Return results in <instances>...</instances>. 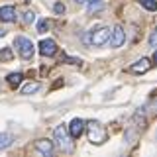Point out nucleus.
Returning a JSON list of instances; mask_svg holds the SVG:
<instances>
[{"mask_svg":"<svg viewBox=\"0 0 157 157\" xmlns=\"http://www.w3.org/2000/svg\"><path fill=\"white\" fill-rule=\"evenodd\" d=\"M36 149L43 155H51L53 153V144L49 140H39V141H36Z\"/></svg>","mask_w":157,"mask_h":157,"instance_id":"1a4fd4ad","label":"nucleus"},{"mask_svg":"<svg viewBox=\"0 0 157 157\" xmlns=\"http://www.w3.org/2000/svg\"><path fill=\"white\" fill-rule=\"evenodd\" d=\"M88 2H96V0H88Z\"/></svg>","mask_w":157,"mask_h":157,"instance_id":"5701e85b","label":"nucleus"},{"mask_svg":"<svg viewBox=\"0 0 157 157\" xmlns=\"http://www.w3.org/2000/svg\"><path fill=\"white\" fill-rule=\"evenodd\" d=\"M55 12L57 14H63V12H65V6H63V4H55Z\"/></svg>","mask_w":157,"mask_h":157,"instance_id":"6ab92c4d","label":"nucleus"},{"mask_svg":"<svg viewBox=\"0 0 157 157\" xmlns=\"http://www.w3.org/2000/svg\"><path fill=\"white\" fill-rule=\"evenodd\" d=\"M147 69H149V61H147V59H140L137 63H134V65L130 67V71H132V73H137V75H140V73H145Z\"/></svg>","mask_w":157,"mask_h":157,"instance_id":"9d476101","label":"nucleus"},{"mask_svg":"<svg viewBox=\"0 0 157 157\" xmlns=\"http://www.w3.org/2000/svg\"><path fill=\"white\" fill-rule=\"evenodd\" d=\"M153 61L157 63V49H155V53H153Z\"/></svg>","mask_w":157,"mask_h":157,"instance_id":"aec40b11","label":"nucleus"},{"mask_svg":"<svg viewBox=\"0 0 157 157\" xmlns=\"http://www.w3.org/2000/svg\"><path fill=\"white\" fill-rule=\"evenodd\" d=\"M55 141H57V145L61 147V149H67V151L73 149L71 140H69V136H67L65 126H57V128H55Z\"/></svg>","mask_w":157,"mask_h":157,"instance_id":"7ed1b4c3","label":"nucleus"},{"mask_svg":"<svg viewBox=\"0 0 157 157\" xmlns=\"http://www.w3.org/2000/svg\"><path fill=\"white\" fill-rule=\"evenodd\" d=\"M47 28H49V22H47V20H41V22L37 24V32H39V33L47 32Z\"/></svg>","mask_w":157,"mask_h":157,"instance_id":"dca6fc26","label":"nucleus"},{"mask_svg":"<svg viewBox=\"0 0 157 157\" xmlns=\"http://www.w3.org/2000/svg\"><path fill=\"white\" fill-rule=\"evenodd\" d=\"M33 20H36L33 12H29V10H28V12H24V22H26V24H32Z\"/></svg>","mask_w":157,"mask_h":157,"instance_id":"f3484780","label":"nucleus"},{"mask_svg":"<svg viewBox=\"0 0 157 157\" xmlns=\"http://www.w3.org/2000/svg\"><path fill=\"white\" fill-rule=\"evenodd\" d=\"M16 45H18V51H20V55H22L24 59H29L33 55V43L29 41L28 37H24V36H18L16 37Z\"/></svg>","mask_w":157,"mask_h":157,"instance_id":"f03ea898","label":"nucleus"},{"mask_svg":"<svg viewBox=\"0 0 157 157\" xmlns=\"http://www.w3.org/2000/svg\"><path fill=\"white\" fill-rule=\"evenodd\" d=\"M88 140L92 144H104L106 140V130L98 122H88Z\"/></svg>","mask_w":157,"mask_h":157,"instance_id":"f257e3e1","label":"nucleus"},{"mask_svg":"<svg viewBox=\"0 0 157 157\" xmlns=\"http://www.w3.org/2000/svg\"><path fill=\"white\" fill-rule=\"evenodd\" d=\"M110 33H112V39H110L112 47H122V43L126 41V33H124V29H122L120 26H116Z\"/></svg>","mask_w":157,"mask_h":157,"instance_id":"423d86ee","label":"nucleus"},{"mask_svg":"<svg viewBox=\"0 0 157 157\" xmlns=\"http://www.w3.org/2000/svg\"><path fill=\"white\" fill-rule=\"evenodd\" d=\"M155 137H157V136H155Z\"/></svg>","mask_w":157,"mask_h":157,"instance_id":"b1692460","label":"nucleus"},{"mask_svg":"<svg viewBox=\"0 0 157 157\" xmlns=\"http://www.w3.org/2000/svg\"><path fill=\"white\" fill-rule=\"evenodd\" d=\"M2 36H6V32H4V29H0V37H2Z\"/></svg>","mask_w":157,"mask_h":157,"instance_id":"412c9836","label":"nucleus"},{"mask_svg":"<svg viewBox=\"0 0 157 157\" xmlns=\"http://www.w3.org/2000/svg\"><path fill=\"white\" fill-rule=\"evenodd\" d=\"M108 39H110V29H108V28H100V29H96V32L92 33V37L88 39V41H90L92 45H104Z\"/></svg>","mask_w":157,"mask_h":157,"instance_id":"20e7f679","label":"nucleus"},{"mask_svg":"<svg viewBox=\"0 0 157 157\" xmlns=\"http://www.w3.org/2000/svg\"><path fill=\"white\" fill-rule=\"evenodd\" d=\"M140 4H141L145 10H151V12H153V10H157V0H140Z\"/></svg>","mask_w":157,"mask_h":157,"instance_id":"4468645a","label":"nucleus"},{"mask_svg":"<svg viewBox=\"0 0 157 157\" xmlns=\"http://www.w3.org/2000/svg\"><path fill=\"white\" fill-rule=\"evenodd\" d=\"M0 20L2 22H14L16 20V8L14 6H2L0 8Z\"/></svg>","mask_w":157,"mask_h":157,"instance_id":"0eeeda50","label":"nucleus"},{"mask_svg":"<svg viewBox=\"0 0 157 157\" xmlns=\"http://www.w3.org/2000/svg\"><path fill=\"white\" fill-rule=\"evenodd\" d=\"M39 90V82H29L22 88V94H33V92Z\"/></svg>","mask_w":157,"mask_h":157,"instance_id":"ddd939ff","label":"nucleus"},{"mask_svg":"<svg viewBox=\"0 0 157 157\" xmlns=\"http://www.w3.org/2000/svg\"><path fill=\"white\" fill-rule=\"evenodd\" d=\"M82 128H85V122H82L81 118H75V120L71 122V126H69V134H71V137H78L82 134Z\"/></svg>","mask_w":157,"mask_h":157,"instance_id":"6e6552de","label":"nucleus"},{"mask_svg":"<svg viewBox=\"0 0 157 157\" xmlns=\"http://www.w3.org/2000/svg\"><path fill=\"white\" fill-rule=\"evenodd\" d=\"M149 43H151V47L157 49V32H153V33L149 36Z\"/></svg>","mask_w":157,"mask_h":157,"instance_id":"a211bd4d","label":"nucleus"},{"mask_svg":"<svg viewBox=\"0 0 157 157\" xmlns=\"http://www.w3.org/2000/svg\"><path fill=\"white\" fill-rule=\"evenodd\" d=\"M14 137L10 134H0V149H8L10 145H12Z\"/></svg>","mask_w":157,"mask_h":157,"instance_id":"9b49d317","label":"nucleus"},{"mask_svg":"<svg viewBox=\"0 0 157 157\" xmlns=\"http://www.w3.org/2000/svg\"><path fill=\"white\" fill-rule=\"evenodd\" d=\"M12 51H10V47H4L2 51H0V59H2V61H12Z\"/></svg>","mask_w":157,"mask_h":157,"instance_id":"2eb2a0df","label":"nucleus"},{"mask_svg":"<svg viewBox=\"0 0 157 157\" xmlns=\"http://www.w3.org/2000/svg\"><path fill=\"white\" fill-rule=\"evenodd\" d=\"M39 53L45 57H51L57 53V43L53 41V39H43L41 43H39Z\"/></svg>","mask_w":157,"mask_h":157,"instance_id":"39448f33","label":"nucleus"},{"mask_svg":"<svg viewBox=\"0 0 157 157\" xmlns=\"http://www.w3.org/2000/svg\"><path fill=\"white\" fill-rule=\"evenodd\" d=\"M22 78H24L22 73H12V75H8V85L10 86H18L20 82H22Z\"/></svg>","mask_w":157,"mask_h":157,"instance_id":"f8f14e48","label":"nucleus"},{"mask_svg":"<svg viewBox=\"0 0 157 157\" xmlns=\"http://www.w3.org/2000/svg\"><path fill=\"white\" fill-rule=\"evenodd\" d=\"M77 2H86V0H77Z\"/></svg>","mask_w":157,"mask_h":157,"instance_id":"4be33fe9","label":"nucleus"}]
</instances>
